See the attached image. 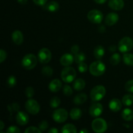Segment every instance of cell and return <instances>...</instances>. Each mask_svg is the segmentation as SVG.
Instances as JSON below:
<instances>
[{"instance_id": "43", "label": "cell", "mask_w": 133, "mask_h": 133, "mask_svg": "<svg viewBox=\"0 0 133 133\" xmlns=\"http://www.w3.org/2000/svg\"><path fill=\"white\" fill-rule=\"evenodd\" d=\"M48 132L49 133H58V131L57 128H55V127H53V128L50 129L48 131Z\"/></svg>"}, {"instance_id": "45", "label": "cell", "mask_w": 133, "mask_h": 133, "mask_svg": "<svg viewBox=\"0 0 133 133\" xmlns=\"http://www.w3.org/2000/svg\"><path fill=\"white\" fill-rule=\"evenodd\" d=\"M18 2L22 5H25L27 3V0H18Z\"/></svg>"}, {"instance_id": "42", "label": "cell", "mask_w": 133, "mask_h": 133, "mask_svg": "<svg viewBox=\"0 0 133 133\" xmlns=\"http://www.w3.org/2000/svg\"><path fill=\"white\" fill-rule=\"evenodd\" d=\"M79 51V47L77 45H74L71 48V53H74V54L76 55L77 53H78Z\"/></svg>"}, {"instance_id": "21", "label": "cell", "mask_w": 133, "mask_h": 133, "mask_svg": "<svg viewBox=\"0 0 133 133\" xmlns=\"http://www.w3.org/2000/svg\"><path fill=\"white\" fill-rule=\"evenodd\" d=\"M105 54V49L101 45H97L94 50V55L95 58L99 60L102 58Z\"/></svg>"}, {"instance_id": "4", "label": "cell", "mask_w": 133, "mask_h": 133, "mask_svg": "<svg viewBox=\"0 0 133 133\" xmlns=\"http://www.w3.org/2000/svg\"><path fill=\"white\" fill-rule=\"evenodd\" d=\"M37 61L36 57L34 54H27L22 59V66L26 70H32L36 66Z\"/></svg>"}, {"instance_id": "39", "label": "cell", "mask_w": 133, "mask_h": 133, "mask_svg": "<svg viewBox=\"0 0 133 133\" xmlns=\"http://www.w3.org/2000/svg\"><path fill=\"white\" fill-rule=\"evenodd\" d=\"M7 133H19L20 130L16 126H10L7 129L6 131Z\"/></svg>"}, {"instance_id": "44", "label": "cell", "mask_w": 133, "mask_h": 133, "mask_svg": "<svg viewBox=\"0 0 133 133\" xmlns=\"http://www.w3.org/2000/svg\"><path fill=\"white\" fill-rule=\"evenodd\" d=\"M94 1L97 4H103L105 3L107 0H94Z\"/></svg>"}, {"instance_id": "27", "label": "cell", "mask_w": 133, "mask_h": 133, "mask_svg": "<svg viewBox=\"0 0 133 133\" xmlns=\"http://www.w3.org/2000/svg\"><path fill=\"white\" fill-rule=\"evenodd\" d=\"M123 61L127 66H133V54L126 53L123 56Z\"/></svg>"}, {"instance_id": "17", "label": "cell", "mask_w": 133, "mask_h": 133, "mask_svg": "<svg viewBox=\"0 0 133 133\" xmlns=\"http://www.w3.org/2000/svg\"><path fill=\"white\" fill-rule=\"evenodd\" d=\"M62 88V82L59 79H53L49 84V88L51 92H58Z\"/></svg>"}, {"instance_id": "7", "label": "cell", "mask_w": 133, "mask_h": 133, "mask_svg": "<svg viewBox=\"0 0 133 133\" xmlns=\"http://www.w3.org/2000/svg\"><path fill=\"white\" fill-rule=\"evenodd\" d=\"M87 18L88 20L92 23L95 24L101 23L103 19V14L100 10H92L88 12L87 14Z\"/></svg>"}, {"instance_id": "2", "label": "cell", "mask_w": 133, "mask_h": 133, "mask_svg": "<svg viewBox=\"0 0 133 133\" xmlns=\"http://www.w3.org/2000/svg\"><path fill=\"white\" fill-rule=\"evenodd\" d=\"M76 74V71L74 68L66 66L61 71V78L64 82L70 83L75 80Z\"/></svg>"}, {"instance_id": "20", "label": "cell", "mask_w": 133, "mask_h": 133, "mask_svg": "<svg viewBox=\"0 0 133 133\" xmlns=\"http://www.w3.org/2000/svg\"><path fill=\"white\" fill-rule=\"evenodd\" d=\"M86 86V83L84 80L83 79H77L74 82L73 87L77 91H81Z\"/></svg>"}, {"instance_id": "22", "label": "cell", "mask_w": 133, "mask_h": 133, "mask_svg": "<svg viewBox=\"0 0 133 133\" xmlns=\"http://www.w3.org/2000/svg\"><path fill=\"white\" fill-rule=\"evenodd\" d=\"M82 114L83 113H82L81 110L78 108H74V109H71L70 113V118L74 120H77V119H80L82 116Z\"/></svg>"}, {"instance_id": "33", "label": "cell", "mask_w": 133, "mask_h": 133, "mask_svg": "<svg viewBox=\"0 0 133 133\" xmlns=\"http://www.w3.org/2000/svg\"><path fill=\"white\" fill-rule=\"evenodd\" d=\"M34 94H35V90H34L33 88L31 87H28L25 89V96L28 98L31 99L33 97Z\"/></svg>"}, {"instance_id": "8", "label": "cell", "mask_w": 133, "mask_h": 133, "mask_svg": "<svg viewBox=\"0 0 133 133\" xmlns=\"http://www.w3.org/2000/svg\"><path fill=\"white\" fill-rule=\"evenodd\" d=\"M25 106V109L27 110V111L31 114L35 115V114H37L40 112V105L35 99H29V100H27L26 101Z\"/></svg>"}, {"instance_id": "31", "label": "cell", "mask_w": 133, "mask_h": 133, "mask_svg": "<svg viewBox=\"0 0 133 133\" xmlns=\"http://www.w3.org/2000/svg\"><path fill=\"white\" fill-rule=\"evenodd\" d=\"M61 104V99L57 96H55L50 100V107L53 109H56Z\"/></svg>"}, {"instance_id": "9", "label": "cell", "mask_w": 133, "mask_h": 133, "mask_svg": "<svg viewBox=\"0 0 133 133\" xmlns=\"http://www.w3.org/2000/svg\"><path fill=\"white\" fill-rule=\"evenodd\" d=\"M52 116L53 119L57 123H63L68 119V114L66 109H58L53 112Z\"/></svg>"}, {"instance_id": "13", "label": "cell", "mask_w": 133, "mask_h": 133, "mask_svg": "<svg viewBox=\"0 0 133 133\" xmlns=\"http://www.w3.org/2000/svg\"><path fill=\"white\" fill-rule=\"evenodd\" d=\"M118 19H119V16L117 13L110 12L105 17V22L107 25L112 26L118 22Z\"/></svg>"}, {"instance_id": "41", "label": "cell", "mask_w": 133, "mask_h": 133, "mask_svg": "<svg viewBox=\"0 0 133 133\" xmlns=\"http://www.w3.org/2000/svg\"><path fill=\"white\" fill-rule=\"evenodd\" d=\"M47 1L48 0H33V2L36 5H39V6H43V5H45Z\"/></svg>"}, {"instance_id": "30", "label": "cell", "mask_w": 133, "mask_h": 133, "mask_svg": "<svg viewBox=\"0 0 133 133\" xmlns=\"http://www.w3.org/2000/svg\"><path fill=\"white\" fill-rule=\"evenodd\" d=\"M53 73V70L50 66H44L42 69V74L46 77H50L51 76L52 74Z\"/></svg>"}, {"instance_id": "11", "label": "cell", "mask_w": 133, "mask_h": 133, "mask_svg": "<svg viewBox=\"0 0 133 133\" xmlns=\"http://www.w3.org/2000/svg\"><path fill=\"white\" fill-rule=\"evenodd\" d=\"M103 111V105L99 103H94L90 106L89 109V113L94 118H97L102 114Z\"/></svg>"}, {"instance_id": "37", "label": "cell", "mask_w": 133, "mask_h": 133, "mask_svg": "<svg viewBox=\"0 0 133 133\" xmlns=\"http://www.w3.org/2000/svg\"><path fill=\"white\" fill-rule=\"evenodd\" d=\"M88 65L86 63H84V62H81V63L79 64V66H78V70L80 71L81 73H85L86 71L88 70Z\"/></svg>"}, {"instance_id": "48", "label": "cell", "mask_w": 133, "mask_h": 133, "mask_svg": "<svg viewBox=\"0 0 133 133\" xmlns=\"http://www.w3.org/2000/svg\"><path fill=\"white\" fill-rule=\"evenodd\" d=\"M80 132L81 133H87V132H88V131L87 129H84L80 131Z\"/></svg>"}, {"instance_id": "47", "label": "cell", "mask_w": 133, "mask_h": 133, "mask_svg": "<svg viewBox=\"0 0 133 133\" xmlns=\"http://www.w3.org/2000/svg\"><path fill=\"white\" fill-rule=\"evenodd\" d=\"M109 49H110V51H116V47L115 46V45H111V46H110V48H109Z\"/></svg>"}, {"instance_id": "18", "label": "cell", "mask_w": 133, "mask_h": 133, "mask_svg": "<svg viewBox=\"0 0 133 133\" xmlns=\"http://www.w3.org/2000/svg\"><path fill=\"white\" fill-rule=\"evenodd\" d=\"M12 39L14 44L16 45H20L23 41V35L20 31H14L12 34Z\"/></svg>"}, {"instance_id": "26", "label": "cell", "mask_w": 133, "mask_h": 133, "mask_svg": "<svg viewBox=\"0 0 133 133\" xmlns=\"http://www.w3.org/2000/svg\"><path fill=\"white\" fill-rule=\"evenodd\" d=\"M122 103L125 106H131L133 103V96L131 94H126L122 98Z\"/></svg>"}, {"instance_id": "5", "label": "cell", "mask_w": 133, "mask_h": 133, "mask_svg": "<svg viewBox=\"0 0 133 133\" xmlns=\"http://www.w3.org/2000/svg\"><path fill=\"white\" fill-rule=\"evenodd\" d=\"M107 123L106 121L102 118H96L92 123V130L96 133H103L107 129Z\"/></svg>"}, {"instance_id": "40", "label": "cell", "mask_w": 133, "mask_h": 133, "mask_svg": "<svg viewBox=\"0 0 133 133\" xmlns=\"http://www.w3.org/2000/svg\"><path fill=\"white\" fill-rule=\"evenodd\" d=\"M6 58V53L4 49H1L0 50V62L2 63Z\"/></svg>"}, {"instance_id": "1", "label": "cell", "mask_w": 133, "mask_h": 133, "mask_svg": "<svg viewBox=\"0 0 133 133\" xmlns=\"http://www.w3.org/2000/svg\"><path fill=\"white\" fill-rule=\"evenodd\" d=\"M105 65L102 61H96L92 62L89 66V71L94 76L98 77L102 75L105 71Z\"/></svg>"}, {"instance_id": "12", "label": "cell", "mask_w": 133, "mask_h": 133, "mask_svg": "<svg viewBox=\"0 0 133 133\" xmlns=\"http://www.w3.org/2000/svg\"><path fill=\"white\" fill-rule=\"evenodd\" d=\"M16 120L18 124L19 125H25L28 123L29 118L28 114L23 111H19L17 113L16 116Z\"/></svg>"}, {"instance_id": "34", "label": "cell", "mask_w": 133, "mask_h": 133, "mask_svg": "<svg viewBox=\"0 0 133 133\" xmlns=\"http://www.w3.org/2000/svg\"><path fill=\"white\" fill-rule=\"evenodd\" d=\"M125 88L127 92L133 93V80L128 81L125 84Z\"/></svg>"}, {"instance_id": "10", "label": "cell", "mask_w": 133, "mask_h": 133, "mask_svg": "<svg viewBox=\"0 0 133 133\" xmlns=\"http://www.w3.org/2000/svg\"><path fill=\"white\" fill-rule=\"evenodd\" d=\"M52 58L51 51L48 48H42L40 50L38 54V61L42 64H47L50 62Z\"/></svg>"}, {"instance_id": "46", "label": "cell", "mask_w": 133, "mask_h": 133, "mask_svg": "<svg viewBox=\"0 0 133 133\" xmlns=\"http://www.w3.org/2000/svg\"><path fill=\"white\" fill-rule=\"evenodd\" d=\"M4 127H5L4 123L2 122V121H0V131H2V130L4 129Z\"/></svg>"}, {"instance_id": "14", "label": "cell", "mask_w": 133, "mask_h": 133, "mask_svg": "<svg viewBox=\"0 0 133 133\" xmlns=\"http://www.w3.org/2000/svg\"><path fill=\"white\" fill-rule=\"evenodd\" d=\"M123 0H109V6L111 9L114 10H120L124 6Z\"/></svg>"}, {"instance_id": "28", "label": "cell", "mask_w": 133, "mask_h": 133, "mask_svg": "<svg viewBox=\"0 0 133 133\" xmlns=\"http://www.w3.org/2000/svg\"><path fill=\"white\" fill-rule=\"evenodd\" d=\"M121 60V57L118 53H114L111 56L110 58V62L112 65H117L119 63Z\"/></svg>"}, {"instance_id": "35", "label": "cell", "mask_w": 133, "mask_h": 133, "mask_svg": "<svg viewBox=\"0 0 133 133\" xmlns=\"http://www.w3.org/2000/svg\"><path fill=\"white\" fill-rule=\"evenodd\" d=\"M42 131L40 129L36 128V127H34V126L28 127L25 131V133H40Z\"/></svg>"}, {"instance_id": "32", "label": "cell", "mask_w": 133, "mask_h": 133, "mask_svg": "<svg viewBox=\"0 0 133 133\" xmlns=\"http://www.w3.org/2000/svg\"><path fill=\"white\" fill-rule=\"evenodd\" d=\"M7 86L9 88H12V87H15L16 84V79L14 75H10L9 77L8 78L7 82H6Z\"/></svg>"}, {"instance_id": "16", "label": "cell", "mask_w": 133, "mask_h": 133, "mask_svg": "<svg viewBox=\"0 0 133 133\" xmlns=\"http://www.w3.org/2000/svg\"><path fill=\"white\" fill-rule=\"evenodd\" d=\"M109 107L112 111L117 112L119 110H121L122 107V104L118 99H113L109 103Z\"/></svg>"}, {"instance_id": "36", "label": "cell", "mask_w": 133, "mask_h": 133, "mask_svg": "<svg viewBox=\"0 0 133 133\" xmlns=\"http://www.w3.org/2000/svg\"><path fill=\"white\" fill-rule=\"evenodd\" d=\"M63 92L65 96H70L72 95L73 90L72 88L69 85H64L63 87Z\"/></svg>"}, {"instance_id": "3", "label": "cell", "mask_w": 133, "mask_h": 133, "mask_svg": "<svg viewBox=\"0 0 133 133\" xmlns=\"http://www.w3.org/2000/svg\"><path fill=\"white\" fill-rule=\"evenodd\" d=\"M106 94V89L103 85H97L92 88L90 92L91 99L93 101H99L102 99L105 96Z\"/></svg>"}, {"instance_id": "24", "label": "cell", "mask_w": 133, "mask_h": 133, "mask_svg": "<svg viewBox=\"0 0 133 133\" xmlns=\"http://www.w3.org/2000/svg\"><path fill=\"white\" fill-rule=\"evenodd\" d=\"M123 119L125 121H131L133 119V111L130 109H125L122 114Z\"/></svg>"}, {"instance_id": "23", "label": "cell", "mask_w": 133, "mask_h": 133, "mask_svg": "<svg viewBox=\"0 0 133 133\" xmlns=\"http://www.w3.org/2000/svg\"><path fill=\"white\" fill-rule=\"evenodd\" d=\"M61 132L62 133H75L77 132L76 127L74 125L71 124V123H68L65 125L63 126V127L61 129Z\"/></svg>"}, {"instance_id": "29", "label": "cell", "mask_w": 133, "mask_h": 133, "mask_svg": "<svg viewBox=\"0 0 133 133\" xmlns=\"http://www.w3.org/2000/svg\"><path fill=\"white\" fill-rule=\"evenodd\" d=\"M86 59L85 55L83 53H77L74 56V61L77 64H80L81 62H83Z\"/></svg>"}, {"instance_id": "6", "label": "cell", "mask_w": 133, "mask_h": 133, "mask_svg": "<svg viewBox=\"0 0 133 133\" xmlns=\"http://www.w3.org/2000/svg\"><path fill=\"white\" fill-rule=\"evenodd\" d=\"M133 48V40L129 37H124L118 43V49L122 53H127Z\"/></svg>"}, {"instance_id": "25", "label": "cell", "mask_w": 133, "mask_h": 133, "mask_svg": "<svg viewBox=\"0 0 133 133\" xmlns=\"http://www.w3.org/2000/svg\"><path fill=\"white\" fill-rule=\"evenodd\" d=\"M45 9L50 12H56L59 9V5L58 3L55 1H50L46 5Z\"/></svg>"}, {"instance_id": "15", "label": "cell", "mask_w": 133, "mask_h": 133, "mask_svg": "<svg viewBox=\"0 0 133 133\" xmlns=\"http://www.w3.org/2000/svg\"><path fill=\"white\" fill-rule=\"evenodd\" d=\"M74 61V57L70 53H66L61 57L60 62L64 66H69L73 63Z\"/></svg>"}, {"instance_id": "38", "label": "cell", "mask_w": 133, "mask_h": 133, "mask_svg": "<svg viewBox=\"0 0 133 133\" xmlns=\"http://www.w3.org/2000/svg\"><path fill=\"white\" fill-rule=\"evenodd\" d=\"M49 125L47 121H42L40 123H39V129L41 130V131H45L48 129Z\"/></svg>"}, {"instance_id": "19", "label": "cell", "mask_w": 133, "mask_h": 133, "mask_svg": "<svg viewBox=\"0 0 133 133\" xmlns=\"http://www.w3.org/2000/svg\"><path fill=\"white\" fill-rule=\"evenodd\" d=\"M87 100V95L84 93H81L77 95L74 99V103L75 105H82Z\"/></svg>"}]
</instances>
